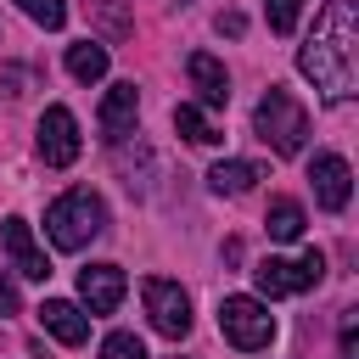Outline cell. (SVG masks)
<instances>
[{
	"instance_id": "e0dca14e",
	"label": "cell",
	"mask_w": 359,
	"mask_h": 359,
	"mask_svg": "<svg viewBox=\"0 0 359 359\" xmlns=\"http://www.w3.org/2000/svg\"><path fill=\"white\" fill-rule=\"evenodd\" d=\"M264 224H269V236H275V241H297V236H303V208H297L292 196H275Z\"/></svg>"
},
{
	"instance_id": "7a4b0ae2",
	"label": "cell",
	"mask_w": 359,
	"mask_h": 359,
	"mask_svg": "<svg viewBox=\"0 0 359 359\" xmlns=\"http://www.w3.org/2000/svg\"><path fill=\"white\" fill-rule=\"evenodd\" d=\"M101 230H107V208H101L95 191H62V196L45 208V236H50L62 252L90 247Z\"/></svg>"
},
{
	"instance_id": "7c38bea8",
	"label": "cell",
	"mask_w": 359,
	"mask_h": 359,
	"mask_svg": "<svg viewBox=\"0 0 359 359\" xmlns=\"http://www.w3.org/2000/svg\"><path fill=\"white\" fill-rule=\"evenodd\" d=\"M185 73H191V84H196V101H202V107H224V101H230V73H224V62H219V56L196 50V56L185 62Z\"/></svg>"
},
{
	"instance_id": "cb8c5ba5",
	"label": "cell",
	"mask_w": 359,
	"mask_h": 359,
	"mask_svg": "<svg viewBox=\"0 0 359 359\" xmlns=\"http://www.w3.org/2000/svg\"><path fill=\"white\" fill-rule=\"evenodd\" d=\"M241 28H247V22H241V11H224V17H219V34H230V39H236Z\"/></svg>"
},
{
	"instance_id": "5b68a950",
	"label": "cell",
	"mask_w": 359,
	"mask_h": 359,
	"mask_svg": "<svg viewBox=\"0 0 359 359\" xmlns=\"http://www.w3.org/2000/svg\"><path fill=\"white\" fill-rule=\"evenodd\" d=\"M252 280H258V292H264V297L309 292V286H320V280H325V252H320V247H309L297 264H292V258H264V264L252 269Z\"/></svg>"
},
{
	"instance_id": "30bf717a",
	"label": "cell",
	"mask_w": 359,
	"mask_h": 359,
	"mask_svg": "<svg viewBox=\"0 0 359 359\" xmlns=\"http://www.w3.org/2000/svg\"><path fill=\"white\" fill-rule=\"evenodd\" d=\"M123 269L118 264H90V269H79V297H84V309L90 314H112L118 303H123Z\"/></svg>"
},
{
	"instance_id": "9c48e42d",
	"label": "cell",
	"mask_w": 359,
	"mask_h": 359,
	"mask_svg": "<svg viewBox=\"0 0 359 359\" xmlns=\"http://www.w3.org/2000/svg\"><path fill=\"white\" fill-rule=\"evenodd\" d=\"M0 241H6V252H11V264H17V275H28V280H50V258H45V247L34 241V230H28V219H6L0 224Z\"/></svg>"
},
{
	"instance_id": "3957f363",
	"label": "cell",
	"mask_w": 359,
	"mask_h": 359,
	"mask_svg": "<svg viewBox=\"0 0 359 359\" xmlns=\"http://www.w3.org/2000/svg\"><path fill=\"white\" fill-rule=\"evenodd\" d=\"M252 129H258V140L275 157H297L303 151V135H309V112H303V101H292L286 90L269 84L258 95V107H252Z\"/></svg>"
},
{
	"instance_id": "44dd1931",
	"label": "cell",
	"mask_w": 359,
	"mask_h": 359,
	"mask_svg": "<svg viewBox=\"0 0 359 359\" xmlns=\"http://www.w3.org/2000/svg\"><path fill=\"white\" fill-rule=\"evenodd\" d=\"M101 17H107V34H129L135 22H129V11H123V0H90Z\"/></svg>"
},
{
	"instance_id": "ffe728a7",
	"label": "cell",
	"mask_w": 359,
	"mask_h": 359,
	"mask_svg": "<svg viewBox=\"0 0 359 359\" xmlns=\"http://www.w3.org/2000/svg\"><path fill=\"white\" fill-rule=\"evenodd\" d=\"M264 11H269V28H275V34H292L297 17H303V0H269Z\"/></svg>"
},
{
	"instance_id": "277c9868",
	"label": "cell",
	"mask_w": 359,
	"mask_h": 359,
	"mask_svg": "<svg viewBox=\"0 0 359 359\" xmlns=\"http://www.w3.org/2000/svg\"><path fill=\"white\" fill-rule=\"evenodd\" d=\"M219 331H224L230 348L258 353V348L275 342V314H269L258 297H224V303H219Z\"/></svg>"
},
{
	"instance_id": "5bb4252c",
	"label": "cell",
	"mask_w": 359,
	"mask_h": 359,
	"mask_svg": "<svg viewBox=\"0 0 359 359\" xmlns=\"http://www.w3.org/2000/svg\"><path fill=\"white\" fill-rule=\"evenodd\" d=\"M258 180H264V168H258V163H241V157H236V163H213V168H208V185H213L219 196H241V191H252Z\"/></svg>"
},
{
	"instance_id": "603a6c76",
	"label": "cell",
	"mask_w": 359,
	"mask_h": 359,
	"mask_svg": "<svg viewBox=\"0 0 359 359\" xmlns=\"http://www.w3.org/2000/svg\"><path fill=\"white\" fill-rule=\"evenodd\" d=\"M342 359H359V342H353V309L342 314Z\"/></svg>"
},
{
	"instance_id": "8992f818",
	"label": "cell",
	"mask_w": 359,
	"mask_h": 359,
	"mask_svg": "<svg viewBox=\"0 0 359 359\" xmlns=\"http://www.w3.org/2000/svg\"><path fill=\"white\" fill-rule=\"evenodd\" d=\"M140 297H146V314H151V325H157L163 337H185V331H191V297H185L180 280L151 275V280L140 286Z\"/></svg>"
},
{
	"instance_id": "ac0fdd59",
	"label": "cell",
	"mask_w": 359,
	"mask_h": 359,
	"mask_svg": "<svg viewBox=\"0 0 359 359\" xmlns=\"http://www.w3.org/2000/svg\"><path fill=\"white\" fill-rule=\"evenodd\" d=\"M17 6H22L39 28H62V22H67V0H17Z\"/></svg>"
},
{
	"instance_id": "7402d4cb",
	"label": "cell",
	"mask_w": 359,
	"mask_h": 359,
	"mask_svg": "<svg viewBox=\"0 0 359 359\" xmlns=\"http://www.w3.org/2000/svg\"><path fill=\"white\" fill-rule=\"evenodd\" d=\"M17 303H22V297H17V280H11V275H0V320H6V314H17Z\"/></svg>"
},
{
	"instance_id": "8fae6325",
	"label": "cell",
	"mask_w": 359,
	"mask_h": 359,
	"mask_svg": "<svg viewBox=\"0 0 359 359\" xmlns=\"http://www.w3.org/2000/svg\"><path fill=\"white\" fill-rule=\"evenodd\" d=\"M39 325H45L56 342H67V348H79V342L90 337V314H84L79 303H67V297H45V303H39Z\"/></svg>"
},
{
	"instance_id": "9a60e30c",
	"label": "cell",
	"mask_w": 359,
	"mask_h": 359,
	"mask_svg": "<svg viewBox=\"0 0 359 359\" xmlns=\"http://www.w3.org/2000/svg\"><path fill=\"white\" fill-rule=\"evenodd\" d=\"M67 73H73V79H84V84L107 79V45H95V39L67 45Z\"/></svg>"
},
{
	"instance_id": "52a82bcc",
	"label": "cell",
	"mask_w": 359,
	"mask_h": 359,
	"mask_svg": "<svg viewBox=\"0 0 359 359\" xmlns=\"http://www.w3.org/2000/svg\"><path fill=\"white\" fill-rule=\"evenodd\" d=\"M79 118L67 112V107H45L39 112V157H45V168H67L73 157H79Z\"/></svg>"
},
{
	"instance_id": "2e32d148",
	"label": "cell",
	"mask_w": 359,
	"mask_h": 359,
	"mask_svg": "<svg viewBox=\"0 0 359 359\" xmlns=\"http://www.w3.org/2000/svg\"><path fill=\"white\" fill-rule=\"evenodd\" d=\"M174 129H180L191 146H219V129H213V118H208L196 101H180V107H174Z\"/></svg>"
},
{
	"instance_id": "6da1fadb",
	"label": "cell",
	"mask_w": 359,
	"mask_h": 359,
	"mask_svg": "<svg viewBox=\"0 0 359 359\" xmlns=\"http://www.w3.org/2000/svg\"><path fill=\"white\" fill-rule=\"evenodd\" d=\"M297 73L314 79L325 101H348L359 90V17L348 0H331L314 17V34L297 50Z\"/></svg>"
},
{
	"instance_id": "d6986e66",
	"label": "cell",
	"mask_w": 359,
	"mask_h": 359,
	"mask_svg": "<svg viewBox=\"0 0 359 359\" xmlns=\"http://www.w3.org/2000/svg\"><path fill=\"white\" fill-rule=\"evenodd\" d=\"M101 359H146V342H140L135 331H112V337L101 342Z\"/></svg>"
},
{
	"instance_id": "4fadbf2b",
	"label": "cell",
	"mask_w": 359,
	"mask_h": 359,
	"mask_svg": "<svg viewBox=\"0 0 359 359\" xmlns=\"http://www.w3.org/2000/svg\"><path fill=\"white\" fill-rule=\"evenodd\" d=\"M135 112H140L135 84H112V90H107V101H101V135H107V140H123V135H129V123H135Z\"/></svg>"
},
{
	"instance_id": "ba28073f",
	"label": "cell",
	"mask_w": 359,
	"mask_h": 359,
	"mask_svg": "<svg viewBox=\"0 0 359 359\" xmlns=\"http://www.w3.org/2000/svg\"><path fill=\"white\" fill-rule=\"evenodd\" d=\"M309 180H314V202H320L325 213H342V208H348V191H353V168H348L337 151L314 157V163H309Z\"/></svg>"
},
{
	"instance_id": "d4e9b609",
	"label": "cell",
	"mask_w": 359,
	"mask_h": 359,
	"mask_svg": "<svg viewBox=\"0 0 359 359\" xmlns=\"http://www.w3.org/2000/svg\"><path fill=\"white\" fill-rule=\"evenodd\" d=\"M180 6H191V0H180Z\"/></svg>"
}]
</instances>
